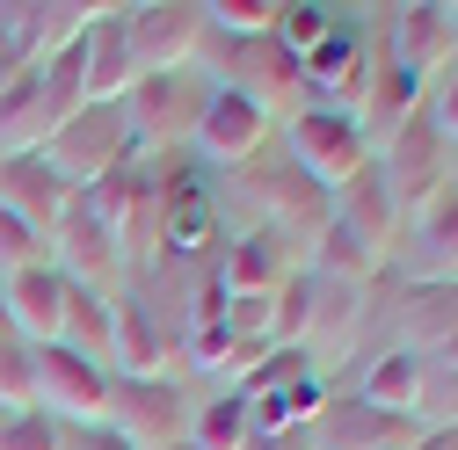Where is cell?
<instances>
[{
  "label": "cell",
  "mask_w": 458,
  "mask_h": 450,
  "mask_svg": "<svg viewBox=\"0 0 458 450\" xmlns=\"http://www.w3.org/2000/svg\"><path fill=\"white\" fill-rule=\"evenodd\" d=\"M284 160L299 167V175L313 189H342V182H357L364 167H371V146L357 131L350 109H327V102H299L292 117H284Z\"/></svg>",
  "instance_id": "1"
},
{
  "label": "cell",
  "mask_w": 458,
  "mask_h": 450,
  "mask_svg": "<svg viewBox=\"0 0 458 450\" xmlns=\"http://www.w3.org/2000/svg\"><path fill=\"white\" fill-rule=\"evenodd\" d=\"M204 95H211L204 73H139L131 95L117 102V109H124V131H131V160H153L160 146L190 138Z\"/></svg>",
  "instance_id": "2"
},
{
  "label": "cell",
  "mask_w": 458,
  "mask_h": 450,
  "mask_svg": "<svg viewBox=\"0 0 458 450\" xmlns=\"http://www.w3.org/2000/svg\"><path fill=\"white\" fill-rule=\"evenodd\" d=\"M371 167H378V182H386V196H393L400 218H415L429 196L451 189V146H444V131L422 117V109L371 153Z\"/></svg>",
  "instance_id": "3"
},
{
  "label": "cell",
  "mask_w": 458,
  "mask_h": 450,
  "mask_svg": "<svg viewBox=\"0 0 458 450\" xmlns=\"http://www.w3.org/2000/svg\"><path fill=\"white\" fill-rule=\"evenodd\" d=\"M102 429H117L131 450L182 443V436H190V392H182V378H117V371H109Z\"/></svg>",
  "instance_id": "4"
},
{
  "label": "cell",
  "mask_w": 458,
  "mask_h": 450,
  "mask_svg": "<svg viewBox=\"0 0 458 450\" xmlns=\"http://www.w3.org/2000/svg\"><path fill=\"white\" fill-rule=\"evenodd\" d=\"M44 160L59 167V175L73 189H95L109 167H124L131 160V131H124V109L117 102H81L73 117L44 138Z\"/></svg>",
  "instance_id": "5"
},
{
  "label": "cell",
  "mask_w": 458,
  "mask_h": 450,
  "mask_svg": "<svg viewBox=\"0 0 458 450\" xmlns=\"http://www.w3.org/2000/svg\"><path fill=\"white\" fill-rule=\"evenodd\" d=\"M218 44H225V73H218V88L248 95L262 117H292V109L306 102L299 59L276 44V29H269V37H218Z\"/></svg>",
  "instance_id": "6"
},
{
  "label": "cell",
  "mask_w": 458,
  "mask_h": 450,
  "mask_svg": "<svg viewBox=\"0 0 458 450\" xmlns=\"http://www.w3.org/2000/svg\"><path fill=\"white\" fill-rule=\"evenodd\" d=\"M124 37H131L139 73H190L204 59V44H211L197 0H146V8H124Z\"/></svg>",
  "instance_id": "7"
},
{
  "label": "cell",
  "mask_w": 458,
  "mask_h": 450,
  "mask_svg": "<svg viewBox=\"0 0 458 450\" xmlns=\"http://www.w3.org/2000/svg\"><path fill=\"white\" fill-rule=\"evenodd\" d=\"M269 138H276V117H262L248 95H233V88L211 80V95H204V109H197V131H190L197 160H211V167H248V160H262Z\"/></svg>",
  "instance_id": "8"
},
{
  "label": "cell",
  "mask_w": 458,
  "mask_h": 450,
  "mask_svg": "<svg viewBox=\"0 0 458 450\" xmlns=\"http://www.w3.org/2000/svg\"><path fill=\"white\" fill-rule=\"evenodd\" d=\"M102 407H109V371L88 363V356H73L66 342H44L37 349V414H51L59 429L66 421L95 429Z\"/></svg>",
  "instance_id": "9"
},
{
  "label": "cell",
  "mask_w": 458,
  "mask_h": 450,
  "mask_svg": "<svg viewBox=\"0 0 458 450\" xmlns=\"http://www.w3.org/2000/svg\"><path fill=\"white\" fill-rule=\"evenodd\" d=\"M378 51H386L393 66H408L415 80H429V73L458 66V22H451L444 0H408V8H386Z\"/></svg>",
  "instance_id": "10"
},
{
  "label": "cell",
  "mask_w": 458,
  "mask_h": 450,
  "mask_svg": "<svg viewBox=\"0 0 458 450\" xmlns=\"http://www.w3.org/2000/svg\"><path fill=\"white\" fill-rule=\"evenodd\" d=\"M306 436H313V450H408L422 429H415V414H386L357 392H335V400H320Z\"/></svg>",
  "instance_id": "11"
},
{
  "label": "cell",
  "mask_w": 458,
  "mask_h": 450,
  "mask_svg": "<svg viewBox=\"0 0 458 450\" xmlns=\"http://www.w3.org/2000/svg\"><path fill=\"white\" fill-rule=\"evenodd\" d=\"M393 262H400L408 284H458V189L429 196L408 225H400Z\"/></svg>",
  "instance_id": "12"
},
{
  "label": "cell",
  "mask_w": 458,
  "mask_h": 450,
  "mask_svg": "<svg viewBox=\"0 0 458 450\" xmlns=\"http://www.w3.org/2000/svg\"><path fill=\"white\" fill-rule=\"evenodd\" d=\"M117 262H124V254H117V233L102 225V211L88 204V189H73L66 218L51 225V269H59L66 284H88V291H102Z\"/></svg>",
  "instance_id": "13"
},
{
  "label": "cell",
  "mask_w": 458,
  "mask_h": 450,
  "mask_svg": "<svg viewBox=\"0 0 458 450\" xmlns=\"http://www.w3.org/2000/svg\"><path fill=\"white\" fill-rule=\"evenodd\" d=\"M66 204H73V182L44 153H8V160H0V211L22 218L30 233L51 240V225L66 218Z\"/></svg>",
  "instance_id": "14"
},
{
  "label": "cell",
  "mask_w": 458,
  "mask_h": 450,
  "mask_svg": "<svg viewBox=\"0 0 458 450\" xmlns=\"http://www.w3.org/2000/svg\"><path fill=\"white\" fill-rule=\"evenodd\" d=\"M327 218L342 225V233H350L378 269L393 262V247H400V225H408V218H400L393 211V196H386V182H378V167H364V175L357 182H342L335 196H327Z\"/></svg>",
  "instance_id": "15"
},
{
  "label": "cell",
  "mask_w": 458,
  "mask_h": 450,
  "mask_svg": "<svg viewBox=\"0 0 458 450\" xmlns=\"http://www.w3.org/2000/svg\"><path fill=\"white\" fill-rule=\"evenodd\" d=\"M393 327L422 363H458V284H400Z\"/></svg>",
  "instance_id": "16"
},
{
  "label": "cell",
  "mask_w": 458,
  "mask_h": 450,
  "mask_svg": "<svg viewBox=\"0 0 458 450\" xmlns=\"http://www.w3.org/2000/svg\"><path fill=\"white\" fill-rule=\"evenodd\" d=\"M292 276H299V262H292V247H284V233H269V225L241 233L233 247L218 254V284H225V298H276Z\"/></svg>",
  "instance_id": "17"
},
{
  "label": "cell",
  "mask_w": 458,
  "mask_h": 450,
  "mask_svg": "<svg viewBox=\"0 0 458 450\" xmlns=\"http://www.w3.org/2000/svg\"><path fill=\"white\" fill-rule=\"evenodd\" d=\"M153 218H160V254L175 262H197V247H211V189L204 175H160L153 189Z\"/></svg>",
  "instance_id": "18"
},
{
  "label": "cell",
  "mask_w": 458,
  "mask_h": 450,
  "mask_svg": "<svg viewBox=\"0 0 458 450\" xmlns=\"http://www.w3.org/2000/svg\"><path fill=\"white\" fill-rule=\"evenodd\" d=\"M0 305H8V334H22L30 349L59 342V320H66V276L37 262V269H15L8 284H0Z\"/></svg>",
  "instance_id": "19"
},
{
  "label": "cell",
  "mask_w": 458,
  "mask_h": 450,
  "mask_svg": "<svg viewBox=\"0 0 458 450\" xmlns=\"http://www.w3.org/2000/svg\"><path fill=\"white\" fill-rule=\"evenodd\" d=\"M422 95H429V80H415L408 66H393L386 51H378V59H371V80H364V95H357V131H364V146L378 153V146L422 109Z\"/></svg>",
  "instance_id": "20"
},
{
  "label": "cell",
  "mask_w": 458,
  "mask_h": 450,
  "mask_svg": "<svg viewBox=\"0 0 458 450\" xmlns=\"http://www.w3.org/2000/svg\"><path fill=\"white\" fill-rule=\"evenodd\" d=\"M131 80H139V59H131V37H124V8H109L88 29V102H124Z\"/></svg>",
  "instance_id": "21"
},
{
  "label": "cell",
  "mask_w": 458,
  "mask_h": 450,
  "mask_svg": "<svg viewBox=\"0 0 458 450\" xmlns=\"http://www.w3.org/2000/svg\"><path fill=\"white\" fill-rule=\"evenodd\" d=\"M59 342L88 363L109 371V342H117V298L109 291H88V284H66V320H59Z\"/></svg>",
  "instance_id": "22"
},
{
  "label": "cell",
  "mask_w": 458,
  "mask_h": 450,
  "mask_svg": "<svg viewBox=\"0 0 458 450\" xmlns=\"http://www.w3.org/2000/svg\"><path fill=\"white\" fill-rule=\"evenodd\" d=\"M415 385H422V356L415 349H378L357 378V400L386 407V414H415Z\"/></svg>",
  "instance_id": "23"
},
{
  "label": "cell",
  "mask_w": 458,
  "mask_h": 450,
  "mask_svg": "<svg viewBox=\"0 0 458 450\" xmlns=\"http://www.w3.org/2000/svg\"><path fill=\"white\" fill-rule=\"evenodd\" d=\"M182 443H190V450H248V443H255V429H248V400H241L233 385L211 392V400H197Z\"/></svg>",
  "instance_id": "24"
},
{
  "label": "cell",
  "mask_w": 458,
  "mask_h": 450,
  "mask_svg": "<svg viewBox=\"0 0 458 450\" xmlns=\"http://www.w3.org/2000/svg\"><path fill=\"white\" fill-rule=\"evenodd\" d=\"M335 22H342V8H327V0H284L276 8V44L292 51V59H306V51L327 44Z\"/></svg>",
  "instance_id": "25"
},
{
  "label": "cell",
  "mask_w": 458,
  "mask_h": 450,
  "mask_svg": "<svg viewBox=\"0 0 458 450\" xmlns=\"http://www.w3.org/2000/svg\"><path fill=\"white\" fill-rule=\"evenodd\" d=\"M37 407V349L22 334H0V414H30Z\"/></svg>",
  "instance_id": "26"
},
{
  "label": "cell",
  "mask_w": 458,
  "mask_h": 450,
  "mask_svg": "<svg viewBox=\"0 0 458 450\" xmlns=\"http://www.w3.org/2000/svg\"><path fill=\"white\" fill-rule=\"evenodd\" d=\"M415 429H458V363H422Z\"/></svg>",
  "instance_id": "27"
},
{
  "label": "cell",
  "mask_w": 458,
  "mask_h": 450,
  "mask_svg": "<svg viewBox=\"0 0 458 450\" xmlns=\"http://www.w3.org/2000/svg\"><path fill=\"white\" fill-rule=\"evenodd\" d=\"M0 450H66V429L51 414H0Z\"/></svg>",
  "instance_id": "28"
},
{
  "label": "cell",
  "mask_w": 458,
  "mask_h": 450,
  "mask_svg": "<svg viewBox=\"0 0 458 450\" xmlns=\"http://www.w3.org/2000/svg\"><path fill=\"white\" fill-rule=\"evenodd\" d=\"M422 117H429V124L444 131V146L458 153V66L437 80V95H422Z\"/></svg>",
  "instance_id": "29"
},
{
  "label": "cell",
  "mask_w": 458,
  "mask_h": 450,
  "mask_svg": "<svg viewBox=\"0 0 458 450\" xmlns=\"http://www.w3.org/2000/svg\"><path fill=\"white\" fill-rule=\"evenodd\" d=\"M66 450H131V443H124L117 429H102V421H95V429H73V436H66Z\"/></svg>",
  "instance_id": "30"
},
{
  "label": "cell",
  "mask_w": 458,
  "mask_h": 450,
  "mask_svg": "<svg viewBox=\"0 0 458 450\" xmlns=\"http://www.w3.org/2000/svg\"><path fill=\"white\" fill-rule=\"evenodd\" d=\"M248 450H313V436H306V429H299V436H255Z\"/></svg>",
  "instance_id": "31"
},
{
  "label": "cell",
  "mask_w": 458,
  "mask_h": 450,
  "mask_svg": "<svg viewBox=\"0 0 458 450\" xmlns=\"http://www.w3.org/2000/svg\"><path fill=\"white\" fill-rule=\"evenodd\" d=\"M408 450H458V429H422Z\"/></svg>",
  "instance_id": "32"
},
{
  "label": "cell",
  "mask_w": 458,
  "mask_h": 450,
  "mask_svg": "<svg viewBox=\"0 0 458 450\" xmlns=\"http://www.w3.org/2000/svg\"><path fill=\"white\" fill-rule=\"evenodd\" d=\"M451 189H458V153H451Z\"/></svg>",
  "instance_id": "33"
},
{
  "label": "cell",
  "mask_w": 458,
  "mask_h": 450,
  "mask_svg": "<svg viewBox=\"0 0 458 450\" xmlns=\"http://www.w3.org/2000/svg\"><path fill=\"white\" fill-rule=\"evenodd\" d=\"M0 334H8V305H0Z\"/></svg>",
  "instance_id": "34"
},
{
  "label": "cell",
  "mask_w": 458,
  "mask_h": 450,
  "mask_svg": "<svg viewBox=\"0 0 458 450\" xmlns=\"http://www.w3.org/2000/svg\"><path fill=\"white\" fill-rule=\"evenodd\" d=\"M167 450H190V443H167Z\"/></svg>",
  "instance_id": "35"
},
{
  "label": "cell",
  "mask_w": 458,
  "mask_h": 450,
  "mask_svg": "<svg viewBox=\"0 0 458 450\" xmlns=\"http://www.w3.org/2000/svg\"><path fill=\"white\" fill-rule=\"evenodd\" d=\"M451 22H458V8H451Z\"/></svg>",
  "instance_id": "36"
}]
</instances>
